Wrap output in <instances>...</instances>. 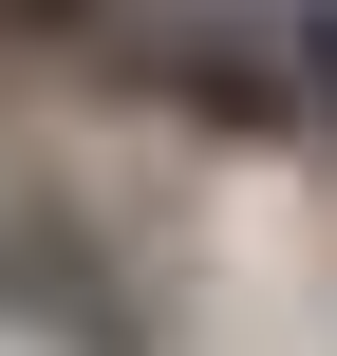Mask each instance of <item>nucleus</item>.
I'll return each mask as SVG.
<instances>
[{"instance_id": "obj_1", "label": "nucleus", "mask_w": 337, "mask_h": 356, "mask_svg": "<svg viewBox=\"0 0 337 356\" xmlns=\"http://www.w3.org/2000/svg\"><path fill=\"white\" fill-rule=\"evenodd\" d=\"M75 75H113L131 113H169V131H206V150H300L281 0H113Z\"/></svg>"}, {"instance_id": "obj_2", "label": "nucleus", "mask_w": 337, "mask_h": 356, "mask_svg": "<svg viewBox=\"0 0 337 356\" xmlns=\"http://www.w3.org/2000/svg\"><path fill=\"white\" fill-rule=\"evenodd\" d=\"M0 319H38L56 356H150L131 282H113V225H56V207H19V225H0Z\"/></svg>"}, {"instance_id": "obj_3", "label": "nucleus", "mask_w": 337, "mask_h": 356, "mask_svg": "<svg viewBox=\"0 0 337 356\" xmlns=\"http://www.w3.org/2000/svg\"><path fill=\"white\" fill-rule=\"evenodd\" d=\"M281 75H300V131H337V0H281Z\"/></svg>"}, {"instance_id": "obj_4", "label": "nucleus", "mask_w": 337, "mask_h": 356, "mask_svg": "<svg viewBox=\"0 0 337 356\" xmlns=\"http://www.w3.org/2000/svg\"><path fill=\"white\" fill-rule=\"evenodd\" d=\"M113 0H0V56H94Z\"/></svg>"}]
</instances>
